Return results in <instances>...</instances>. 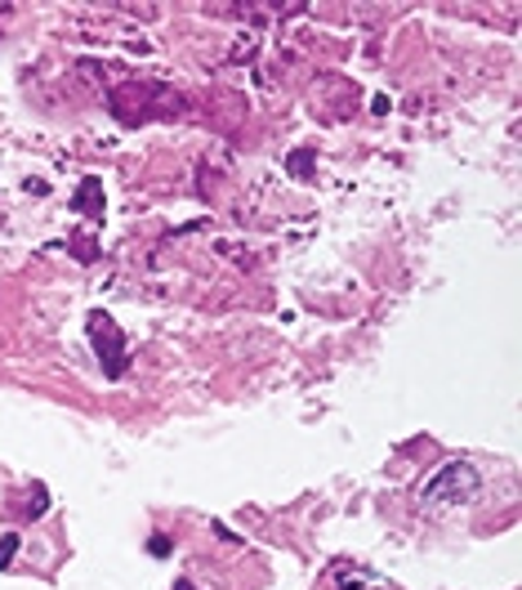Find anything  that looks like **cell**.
<instances>
[{"label":"cell","instance_id":"cell-1","mask_svg":"<svg viewBox=\"0 0 522 590\" xmlns=\"http://www.w3.org/2000/svg\"><path fill=\"white\" fill-rule=\"evenodd\" d=\"M474 493H478V470L455 461L433 474V483L425 488V506H455V501H469Z\"/></svg>","mask_w":522,"mask_h":590},{"label":"cell","instance_id":"cell-2","mask_svg":"<svg viewBox=\"0 0 522 590\" xmlns=\"http://www.w3.org/2000/svg\"><path fill=\"white\" fill-rule=\"evenodd\" d=\"M90 336H94V349H98L103 371L112 375V381H116V375H126V336L112 322V313H103V309L90 313Z\"/></svg>","mask_w":522,"mask_h":590},{"label":"cell","instance_id":"cell-3","mask_svg":"<svg viewBox=\"0 0 522 590\" xmlns=\"http://www.w3.org/2000/svg\"><path fill=\"white\" fill-rule=\"evenodd\" d=\"M77 210H90V215H103V188L94 180L81 184V197H77Z\"/></svg>","mask_w":522,"mask_h":590},{"label":"cell","instance_id":"cell-4","mask_svg":"<svg viewBox=\"0 0 522 590\" xmlns=\"http://www.w3.org/2000/svg\"><path fill=\"white\" fill-rule=\"evenodd\" d=\"M14 551H19V536H14V532H5V536H0V572H5V568L14 564Z\"/></svg>","mask_w":522,"mask_h":590},{"label":"cell","instance_id":"cell-5","mask_svg":"<svg viewBox=\"0 0 522 590\" xmlns=\"http://www.w3.org/2000/svg\"><path fill=\"white\" fill-rule=\"evenodd\" d=\"M45 501H49V497H45V488H40V483H36V493H32V510H27V519H36V514L45 510Z\"/></svg>","mask_w":522,"mask_h":590},{"label":"cell","instance_id":"cell-6","mask_svg":"<svg viewBox=\"0 0 522 590\" xmlns=\"http://www.w3.org/2000/svg\"><path fill=\"white\" fill-rule=\"evenodd\" d=\"M174 590H197V586L193 581H174Z\"/></svg>","mask_w":522,"mask_h":590}]
</instances>
